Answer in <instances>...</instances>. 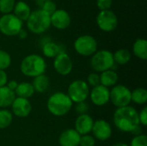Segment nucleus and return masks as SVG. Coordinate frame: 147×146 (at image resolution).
Wrapping results in <instances>:
<instances>
[{
	"label": "nucleus",
	"mask_w": 147,
	"mask_h": 146,
	"mask_svg": "<svg viewBox=\"0 0 147 146\" xmlns=\"http://www.w3.org/2000/svg\"><path fill=\"white\" fill-rule=\"evenodd\" d=\"M49 83V78L45 74H42L34 77L32 85L34 87V91L38 93H44L48 89Z\"/></svg>",
	"instance_id": "nucleus-23"
},
{
	"label": "nucleus",
	"mask_w": 147,
	"mask_h": 146,
	"mask_svg": "<svg viewBox=\"0 0 147 146\" xmlns=\"http://www.w3.org/2000/svg\"><path fill=\"white\" fill-rule=\"evenodd\" d=\"M16 96L21 98H25L28 99L34 94V89L32 85V83H28V82H22L18 83L16 90L14 91Z\"/></svg>",
	"instance_id": "nucleus-20"
},
{
	"label": "nucleus",
	"mask_w": 147,
	"mask_h": 146,
	"mask_svg": "<svg viewBox=\"0 0 147 146\" xmlns=\"http://www.w3.org/2000/svg\"><path fill=\"white\" fill-rule=\"evenodd\" d=\"M114 123L121 132L132 133L140 125L139 113L131 106L118 108L114 114Z\"/></svg>",
	"instance_id": "nucleus-1"
},
{
	"label": "nucleus",
	"mask_w": 147,
	"mask_h": 146,
	"mask_svg": "<svg viewBox=\"0 0 147 146\" xmlns=\"http://www.w3.org/2000/svg\"><path fill=\"white\" fill-rule=\"evenodd\" d=\"M11 64V57L9 53L3 50H0V70L4 71L9 67Z\"/></svg>",
	"instance_id": "nucleus-29"
},
{
	"label": "nucleus",
	"mask_w": 147,
	"mask_h": 146,
	"mask_svg": "<svg viewBox=\"0 0 147 146\" xmlns=\"http://www.w3.org/2000/svg\"><path fill=\"white\" fill-rule=\"evenodd\" d=\"M131 133H133L134 136H139V135H141L142 134V127L140 126H140H138Z\"/></svg>",
	"instance_id": "nucleus-40"
},
{
	"label": "nucleus",
	"mask_w": 147,
	"mask_h": 146,
	"mask_svg": "<svg viewBox=\"0 0 147 146\" xmlns=\"http://www.w3.org/2000/svg\"><path fill=\"white\" fill-rule=\"evenodd\" d=\"M72 102L78 103L85 102L90 96V88L88 83L84 80H75L68 87V94Z\"/></svg>",
	"instance_id": "nucleus-8"
},
{
	"label": "nucleus",
	"mask_w": 147,
	"mask_h": 146,
	"mask_svg": "<svg viewBox=\"0 0 147 146\" xmlns=\"http://www.w3.org/2000/svg\"><path fill=\"white\" fill-rule=\"evenodd\" d=\"M26 22L28 30L36 34H43L51 26L50 15L40 9L32 11Z\"/></svg>",
	"instance_id": "nucleus-4"
},
{
	"label": "nucleus",
	"mask_w": 147,
	"mask_h": 146,
	"mask_svg": "<svg viewBox=\"0 0 147 146\" xmlns=\"http://www.w3.org/2000/svg\"><path fill=\"white\" fill-rule=\"evenodd\" d=\"M31 9L30 6L24 1H18L16 3L14 9H13V14L20 19L22 22L28 20L31 14Z\"/></svg>",
	"instance_id": "nucleus-18"
},
{
	"label": "nucleus",
	"mask_w": 147,
	"mask_h": 146,
	"mask_svg": "<svg viewBox=\"0 0 147 146\" xmlns=\"http://www.w3.org/2000/svg\"><path fill=\"white\" fill-rule=\"evenodd\" d=\"M113 146H129L128 145L125 144V143H116Z\"/></svg>",
	"instance_id": "nucleus-41"
},
{
	"label": "nucleus",
	"mask_w": 147,
	"mask_h": 146,
	"mask_svg": "<svg viewBox=\"0 0 147 146\" xmlns=\"http://www.w3.org/2000/svg\"><path fill=\"white\" fill-rule=\"evenodd\" d=\"M47 63L43 57L38 54H30L26 56L20 65V70L26 77H35L45 73Z\"/></svg>",
	"instance_id": "nucleus-2"
},
{
	"label": "nucleus",
	"mask_w": 147,
	"mask_h": 146,
	"mask_svg": "<svg viewBox=\"0 0 147 146\" xmlns=\"http://www.w3.org/2000/svg\"><path fill=\"white\" fill-rule=\"evenodd\" d=\"M130 146H147V137L145 134L135 136L132 141Z\"/></svg>",
	"instance_id": "nucleus-31"
},
{
	"label": "nucleus",
	"mask_w": 147,
	"mask_h": 146,
	"mask_svg": "<svg viewBox=\"0 0 147 146\" xmlns=\"http://www.w3.org/2000/svg\"><path fill=\"white\" fill-rule=\"evenodd\" d=\"M114 61H115V64H118L120 65H127L130 59H131V53L127 49H119L117 50L114 54Z\"/></svg>",
	"instance_id": "nucleus-26"
},
{
	"label": "nucleus",
	"mask_w": 147,
	"mask_h": 146,
	"mask_svg": "<svg viewBox=\"0 0 147 146\" xmlns=\"http://www.w3.org/2000/svg\"><path fill=\"white\" fill-rule=\"evenodd\" d=\"M109 100L117 108L129 106L131 102V90L122 84L115 85L110 90Z\"/></svg>",
	"instance_id": "nucleus-9"
},
{
	"label": "nucleus",
	"mask_w": 147,
	"mask_h": 146,
	"mask_svg": "<svg viewBox=\"0 0 147 146\" xmlns=\"http://www.w3.org/2000/svg\"><path fill=\"white\" fill-rule=\"evenodd\" d=\"M133 51L134 55L142 59L146 60L147 59V41L145 39H137L134 44Z\"/></svg>",
	"instance_id": "nucleus-22"
},
{
	"label": "nucleus",
	"mask_w": 147,
	"mask_h": 146,
	"mask_svg": "<svg viewBox=\"0 0 147 146\" xmlns=\"http://www.w3.org/2000/svg\"><path fill=\"white\" fill-rule=\"evenodd\" d=\"M13 120L12 114L7 109L0 110V129H4L9 126Z\"/></svg>",
	"instance_id": "nucleus-27"
},
{
	"label": "nucleus",
	"mask_w": 147,
	"mask_h": 146,
	"mask_svg": "<svg viewBox=\"0 0 147 146\" xmlns=\"http://www.w3.org/2000/svg\"><path fill=\"white\" fill-rule=\"evenodd\" d=\"M95 145H96V140L93 136H90L89 134L81 136L79 146H95Z\"/></svg>",
	"instance_id": "nucleus-32"
},
{
	"label": "nucleus",
	"mask_w": 147,
	"mask_h": 146,
	"mask_svg": "<svg viewBox=\"0 0 147 146\" xmlns=\"http://www.w3.org/2000/svg\"><path fill=\"white\" fill-rule=\"evenodd\" d=\"M109 96L110 90L102 84L94 87L90 92V97L92 103L98 107L106 105L109 101Z\"/></svg>",
	"instance_id": "nucleus-13"
},
{
	"label": "nucleus",
	"mask_w": 147,
	"mask_h": 146,
	"mask_svg": "<svg viewBox=\"0 0 147 146\" xmlns=\"http://www.w3.org/2000/svg\"><path fill=\"white\" fill-rule=\"evenodd\" d=\"M51 25L53 26L57 29H65L67 28L71 22V18L70 14L62 9H57L51 15Z\"/></svg>",
	"instance_id": "nucleus-12"
},
{
	"label": "nucleus",
	"mask_w": 147,
	"mask_h": 146,
	"mask_svg": "<svg viewBox=\"0 0 147 146\" xmlns=\"http://www.w3.org/2000/svg\"><path fill=\"white\" fill-rule=\"evenodd\" d=\"M22 28V22L13 13L0 17V32L6 36H16Z\"/></svg>",
	"instance_id": "nucleus-6"
},
{
	"label": "nucleus",
	"mask_w": 147,
	"mask_h": 146,
	"mask_svg": "<svg viewBox=\"0 0 147 146\" xmlns=\"http://www.w3.org/2000/svg\"><path fill=\"white\" fill-rule=\"evenodd\" d=\"M42 52L44 56H46L47 58H55L58 54L61 52V50L58 44L53 41H48L43 45Z\"/></svg>",
	"instance_id": "nucleus-24"
},
{
	"label": "nucleus",
	"mask_w": 147,
	"mask_h": 146,
	"mask_svg": "<svg viewBox=\"0 0 147 146\" xmlns=\"http://www.w3.org/2000/svg\"><path fill=\"white\" fill-rule=\"evenodd\" d=\"M13 114L20 118H25L28 116L32 111V106L28 99L16 97L11 104Z\"/></svg>",
	"instance_id": "nucleus-15"
},
{
	"label": "nucleus",
	"mask_w": 147,
	"mask_h": 146,
	"mask_svg": "<svg viewBox=\"0 0 147 146\" xmlns=\"http://www.w3.org/2000/svg\"><path fill=\"white\" fill-rule=\"evenodd\" d=\"M73 102L67 96L62 92L53 94L47 100V107L48 111L55 116H63L71 109Z\"/></svg>",
	"instance_id": "nucleus-3"
},
{
	"label": "nucleus",
	"mask_w": 147,
	"mask_h": 146,
	"mask_svg": "<svg viewBox=\"0 0 147 146\" xmlns=\"http://www.w3.org/2000/svg\"><path fill=\"white\" fill-rule=\"evenodd\" d=\"M40 9H42L44 12H46L47 14H48L49 15H51L57 9V6H56V3L53 1H52V0H47L40 6Z\"/></svg>",
	"instance_id": "nucleus-30"
},
{
	"label": "nucleus",
	"mask_w": 147,
	"mask_h": 146,
	"mask_svg": "<svg viewBox=\"0 0 147 146\" xmlns=\"http://www.w3.org/2000/svg\"><path fill=\"white\" fill-rule=\"evenodd\" d=\"M17 36H18L20 39H22V40L26 39V38H27V36H28V32H27V30H25V29L22 28V29L20 30V32L18 33Z\"/></svg>",
	"instance_id": "nucleus-39"
},
{
	"label": "nucleus",
	"mask_w": 147,
	"mask_h": 146,
	"mask_svg": "<svg viewBox=\"0 0 147 146\" xmlns=\"http://www.w3.org/2000/svg\"><path fill=\"white\" fill-rule=\"evenodd\" d=\"M113 0H96V6L100 9V11L110 9Z\"/></svg>",
	"instance_id": "nucleus-34"
},
{
	"label": "nucleus",
	"mask_w": 147,
	"mask_h": 146,
	"mask_svg": "<svg viewBox=\"0 0 147 146\" xmlns=\"http://www.w3.org/2000/svg\"><path fill=\"white\" fill-rule=\"evenodd\" d=\"M115 65L114 56L110 51L100 50L96 51L91 58L90 65L96 72H103L110 70Z\"/></svg>",
	"instance_id": "nucleus-5"
},
{
	"label": "nucleus",
	"mask_w": 147,
	"mask_h": 146,
	"mask_svg": "<svg viewBox=\"0 0 147 146\" xmlns=\"http://www.w3.org/2000/svg\"><path fill=\"white\" fill-rule=\"evenodd\" d=\"M17 85H18V83H17L16 81H15V80H11V81H9V82H8V83H7L6 87H7V88H9L10 90L15 91V90H16V87H17Z\"/></svg>",
	"instance_id": "nucleus-38"
},
{
	"label": "nucleus",
	"mask_w": 147,
	"mask_h": 146,
	"mask_svg": "<svg viewBox=\"0 0 147 146\" xmlns=\"http://www.w3.org/2000/svg\"><path fill=\"white\" fill-rule=\"evenodd\" d=\"M81 135L75 129H66L61 133L59 143L60 146H78Z\"/></svg>",
	"instance_id": "nucleus-17"
},
{
	"label": "nucleus",
	"mask_w": 147,
	"mask_h": 146,
	"mask_svg": "<svg viewBox=\"0 0 147 146\" xmlns=\"http://www.w3.org/2000/svg\"><path fill=\"white\" fill-rule=\"evenodd\" d=\"M87 82H88V85H90L93 88L100 85L101 84V83H100V75L97 74L96 72L90 73L87 77Z\"/></svg>",
	"instance_id": "nucleus-33"
},
{
	"label": "nucleus",
	"mask_w": 147,
	"mask_h": 146,
	"mask_svg": "<svg viewBox=\"0 0 147 146\" xmlns=\"http://www.w3.org/2000/svg\"><path fill=\"white\" fill-rule=\"evenodd\" d=\"M94 125L93 119L88 114H81L75 120V130L80 135H87L91 133Z\"/></svg>",
	"instance_id": "nucleus-16"
},
{
	"label": "nucleus",
	"mask_w": 147,
	"mask_h": 146,
	"mask_svg": "<svg viewBox=\"0 0 147 146\" xmlns=\"http://www.w3.org/2000/svg\"><path fill=\"white\" fill-rule=\"evenodd\" d=\"M139 119H140V123L146 126L147 125V107H145L140 113L139 114Z\"/></svg>",
	"instance_id": "nucleus-36"
},
{
	"label": "nucleus",
	"mask_w": 147,
	"mask_h": 146,
	"mask_svg": "<svg viewBox=\"0 0 147 146\" xmlns=\"http://www.w3.org/2000/svg\"><path fill=\"white\" fill-rule=\"evenodd\" d=\"M118 82V74L113 70H108L100 75V83L105 87L115 86Z\"/></svg>",
	"instance_id": "nucleus-21"
},
{
	"label": "nucleus",
	"mask_w": 147,
	"mask_h": 146,
	"mask_svg": "<svg viewBox=\"0 0 147 146\" xmlns=\"http://www.w3.org/2000/svg\"><path fill=\"white\" fill-rule=\"evenodd\" d=\"M53 67L56 72L59 73V75L62 76L69 75L71 72L73 67L72 60L67 53L61 52L54 58Z\"/></svg>",
	"instance_id": "nucleus-11"
},
{
	"label": "nucleus",
	"mask_w": 147,
	"mask_h": 146,
	"mask_svg": "<svg viewBox=\"0 0 147 146\" xmlns=\"http://www.w3.org/2000/svg\"><path fill=\"white\" fill-rule=\"evenodd\" d=\"M76 112L78 114H86L87 112L89 111V105L85 102H78L76 104L75 107Z\"/></svg>",
	"instance_id": "nucleus-35"
},
{
	"label": "nucleus",
	"mask_w": 147,
	"mask_h": 146,
	"mask_svg": "<svg viewBox=\"0 0 147 146\" xmlns=\"http://www.w3.org/2000/svg\"><path fill=\"white\" fill-rule=\"evenodd\" d=\"M94 138L100 140L105 141L109 139L112 135V127L109 122L104 120H99L94 122L91 130Z\"/></svg>",
	"instance_id": "nucleus-14"
},
{
	"label": "nucleus",
	"mask_w": 147,
	"mask_h": 146,
	"mask_svg": "<svg viewBox=\"0 0 147 146\" xmlns=\"http://www.w3.org/2000/svg\"><path fill=\"white\" fill-rule=\"evenodd\" d=\"M74 49L81 56H92L97 51V41L91 35H81L74 41Z\"/></svg>",
	"instance_id": "nucleus-7"
},
{
	"label": "nucleus",
	"mask_w": 147,
	"mask_h": 146,
	"mask_svg": "<svg viewBox=\"0 0 147 146\" xmlns=\"http://www.w3.org/2000/svg\"><path fill=\"white\" fill-rule=\"evenodd\" d=\"M96 24L98 28L104 32L114 31L118 25V18L111 9L102 10L96 16Z\"/></svg>",
	"instance_id": "nucleus-10"
},
{
	"label": "nucleus",
	"mask_w": 147,
	"mask_h": 146,
	"mask_svg": "<svg viewBox=\"0 0 147 146\" xmlns=\"http://www.w3.org/2000/svg\"><path fill=\"white\" fill-rule=\"evenodd\" d=\"M131 102L136 104L143 105L147 102V90L145 88H138L131 91Z\"/></svg>",
	"instance_id": "nucleus-25"
},
{
	"label": "nucleus",
	"mask_w": 147,
	"mask_h": 146,
	"mask_svg": "<svg viewBox=\"0 0 147 146\" xmlns=\"http://www.w3.org/2000/svg\"><path fill=\"white\" fill-rule=\"evenodd\" d=\"M15 4V0H0V12L3 15L12 13Z\"/></svg>",
	"instance_id": "nucleus-28"
},
{
	"label": "nucleus",
	"mask_w": 147,
	"mask_h": 146,
	"mask_svg": "<svg viewBox=\"0 0 147 146\" xmlns=\"http://www.w3.org/2000/svg\"><path fill=\"white\" fill-rule=\"evenodd\" d=\"M7 83H8V77L6 72L3 70H0V88L6 86Z\"/></svg>",
	"instance_id": "nucleus-37"
},
{
	"label": "nucleus",
	"mask_w": 147,
	"mask_h": 146,
	"mask_svg": "<svg viewBox=\"0 0 147 146\" xmlns=\"http://www.w3.org/2000/svg\"><path fill=\"white\" fill-rule=\"evenodd\" d=\"M16 99V94L6 86L0 88V108H8L11 106Z\"/></svg>",
	"instance_id": "nucleus-19"
}]
</instances>
